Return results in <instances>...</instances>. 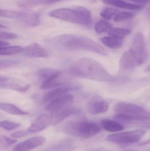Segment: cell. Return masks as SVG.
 Masks as SVG:
<instances>
[{"mask_svg":"<svg viewBox=\"0 0 150 151\" xmlns=\"http://www.w3.org/2000/svg\"><path fill=\"white\" fill-rule=\"evenodd\" d=\"M52 42L60 49L65 50H84L103 56H107L106 50L90 38L82 35L64 34L57 36Z\"/></svg>","mask_w":150,"mask_h":151,"instance_id":"7a4b0ae2","label":"cell"},{"mask_svg":"<svg viewBox=\"0 0 150 151\" xmlns=\"http://www.w3.org/2000/svg\"><path fill=\"white\" fill-rule=\"evenodd\" d=\"M148 58L149 53L145 37L142 33L137 32L130 48L121 58L120 68L122 70H129L146 63Z\"/></svg>","mask_w":150,"mask_h":151,"instance_id":"3957f363","label":"cell"},{"mask_svg":"<svg viewBox=\"0 0 150 151\" xmlns=\"http://www.w3.org/2000/svg\"><path fill=\"white\" fill-rule=\"evenodd\" d=\"M51 124L50 116L46 114H42L38 116L28 128L30 133H37L45 129Z\"/></svg>","mask_w":150,"mask_h":151,"instance_id":"4fadbf2b","label":"cell"},{"mask_svg":"<svg viewBox=\"0 0 150 151\" xmlns=\"http://www.w3.org/2000/svg\"><path fill=\"white\" fill-rule=\"evenodd\" d=\"M145 133L144 129L130 130L110 135L107 137V140L114 143H134L140 141Z\"/></svg>","mask_w":150,"mask_h":151,"instance_id":"52a82bcc","label":"cell"},{"mask_svg":"<svg viewBox=\"0 0 150 151\" xmlns=\"http://www.w3.org/2000/svg\"><path fill=\"white\" fill-rule=\"evenodd\" d=\"M114 118L127 122L144 121L150 119V113L143 107L131 103L120 102L115 105Z\"/></svg>","mask_w":150,"mask_h":151,"instance_id":"5b68a950","label":"cell"},{"mask_svg":"<svg viewBox=\"0 0 150 151\" xmlns=\"http://www.w3.org/2000/svg\"><path fill=\"white\" fill-rule=\"evenodd\" d=\"M145 70H146V72H149V66H147V67H146V69H145Z\"/></svg>","mask_w":150,"mask_h":151,"instance_id":"f35d334b","label":"cell"},{"mask_svg":"<svg viewBox=\"0 0 150 151\" xmlns=\"http://www.w3.org/2000/svg\"><path fill=\"white\" fill-rule=\"evenodd\" d=\"M45 142V138L43 137H34L18 144L12 151H29L42 145Z\"/></svg>","mask_w":150,"mask_h":151,"instance_id":"30bf717a","label":"cell"},{"mask_svg":"<svg viewBox=\"0 0 150 151\" xmlns=\"http://www.w3.org/2000/svg\"><path fill=\"white\" fill-rule=\"evenodd\" d=\"M57 79H50L43 82L40 86L41 89H50L63 85V83L58 81Z\"/></svg>","mask_w":150,"mask_h":151,"instance_id":"484cf974","label":"cell"},{"mask_svg":"<svg viewBox=\"0 0 150 151\" xmlns=\"http://www.w3.org/2000/svg\"><path fill=\"white\" fill-rule=\"evenodd\" d=\"M64 1V0H45L44 3L45 4H53L61 1Z\"/></svg>","mask_w":150,"mask_h":151,"instance_id":"e575fe53","label":"cell"},{"mask_svg":"<svg viewBox=\"0 0 150 151\" xmlns=\"http://www.w3.org/2000/svg\"><path fill=\"white\" fill-rule=\"evenodd\" d=\"M21 19L24 24L29 26L35 27L39 24V17L38 14L36 13L26 12L24 17Z\"/></svg>","mask_w":150,"mask_h":151,"instance_id":"ffe728a7","label":"cell"},{"mask_svg":"<svg viewBox=\"0 0 150 151\" xmlns=\"http://www.w3.org/2000/svg\"><path fill=\"white\" fill-rule=\"evenodd\" d=\"M74 88L71 86H62L55 88L47 92L42 98V102L44 104L48 103L55 99L63 95L74 89Z\"/></svg>","mask_w":150,"mask_h":151,"instance_id":"7c38bea8","label":"cell"},{"mask_svg":"<svg viewBox=\"0 0 150 151\" xmlns=\"http://www.w3.org/2000/svg\"><path fill=\"white\" fill-rule=\"evenodd\" d=\"M101 125L104 129L109 132H118L124 129L123 125L119 122L107 119L103 120L101 121Z\"/></svg>","mask_w":150,"mask_h":151,"instance_id":"e0dca14e","label":"cell"},{"mask_svg":"<svg viewBox=\"0 0 150 151\" xmlns=\"http://www.w3.org/2000/svg\"><path fill=\"white\" fill-rule=\"evenodd\" d=\"M70 74L84 79L103 82L114 81L115 78L109 73L99 62L84 58L72 63L69 68Z\"/></svg>","mask_w":150,"mask_h":151,"instance_id":"6da1fadb","label":"cell"},{"mask_svg":"<svg viewBox=\"0 0 150 151\" xmlns=\"http://www.w3.org/2000/svg\"><path fill=\"white\" fill-rule=\"evenodd\" d=\"M134 17V13L127 12H118L114 17V21L115 22H121L133 18Z\"/></svg>","mask_w":150,"mask_h":151,"instance_id":"4316f807","label":"cell"},{"mask_svg":"<svg viewBox=\"0 0 150 151\" xmlns=\"http://www.w3.org/2000/svg\"><path fill=\"white\" fill-rule=\"evenodd\" d=\"M74 100V97L70 94H65L52 100L46 106L45 110L50 114L53 113L71 104Z\"/></svg>","mask_w":150,"mask_h":151,"instance_id":"ba28073f","label":"cell"},{"mask_svg":"<svg viewBox=\"0 0 150 151\" xmlns=\"http://www.w3.org/2000/svg\"><path fill=\"white\" fill-rule=\"evenodd\" d=\"M109 108L108 102L104 100L94 99L88 104L87 110L91 114H98L107 111Z\"/></svg>","mask_w":150,"mask_h":151,"instance_id":"5bb4252c","label":"cell"},{"mask_svg":"<svg viewBox=\"0 0 150 151\" xmlns=\"http://www.w3.org/2000/svg\"><path fill=\"white\" fill-rule=\"evenodd\" d=\"M102 42L106 47L111 49H119L122 47V42L119 39L114 38L112 36H106L101 40Z\"/></svg>","mask_w":150,"mask_h":151,"instance_id":"44dd1931","label":"cell"},{"mask_svg":"<svg viewBox=\"0 0 150 151\" xmlns=\"http://www.w3.org/2000/svg\"><path fill=\"white\" fill-rule=\"evenodd\" d=\"M20 53L29 57L47 58L49 56L47 50L38 43H33L23 48Z\"/></svg>","mask_w":150,"mask_h":151,"instance_id":"8fae6325","label":"cell"},{"mask_svg":"<svg viewBox=\"0 0 150 151\" xmlns=\"http://www.w3.org/2000/svg\"></svg>","mask_w":150,"mask_h":151,"instance_id":"60d3db41","label":"cell"},{"mask_svg":"<svg viewBox=\"0 0 150 151\" xmlns=\"http://www.w3.org/2000/svg\"><path fill=\"white\" fill-rule=\"evenodd\" d=\"M23 48L18 46L0 47V55H10L20 53Z\"/></svg>","mask_w":150,"mask_h":151,"instance_id":"d4e9b609","label":"cell"},{"mask_svg":"<svg viewBox=\"0 0 150 151\" xmlns=\"http://www.w3.org/2000/svg\"><path fill=\"white\" fill-rule=\"evenodd\" d=\"M30 134L28 130H22L19 131H16L12 134L11 136L13 138H20V137H23L26 136Z\"/></svg>","mask_w":150,"mask_h":151,"instance_id":"1f68e13d","label":"cell"},{"mask_svg":"<svg viewBox=\"0 0 150 151\" xmlns=\"http://www.w3.org/2000/svg\"><path fill=\"white\" fill-rule=\"evenodd\" d=\"M60 71L56 69L44 68L39 70L37 75L42 82L50 79H57L60 75Z\"/></svg>","mask_w":150,"mask_h":151,"instance_id":"2e32d148","label":"cell"},{"mask_svg":"<svg viewBox=\"0 0 150 151\" xmlns=\"http://www.w3.org/2000/svg\"><path fill=\"white\" fill-rule=\"evenodd\" d=\"M20 123H16L9 121L4 120L0 122V127L9 131L18 128L20 127Z\"/></svg>","mask_w":150,"mask_h":151,"instance_id":"f1b7e54d","label":"cell"},{"mask_svg":"<svg viewBox=\"0 0 150 151\" xmlns=\"http://www.w3.org/2000/svg\"><path fill=\"white\" fill-rule=\"evenodd\" d=\"M26 12L12 10L4 9H0V17L8 18H23L26 14Z\"/></svg>","mask_w":150,"mask_h":151,"instance_id":"7402d4cb","label":"cell"},{"mask_svg":"<svg viewBox=\"0 0 150 151\" xmlns=\"http://www.w3.org/2000/svg\"><path fill=\"white\" fill-rule=\"evenodd\" d=\"M100 126L89 121H71L65 125L64 131L67 134L79 138H91L101 131Z\"/></svg>","mask_w":150,"mask_h":151,"instance_id":"8992f818","label":"cell"},{"mask_svg":"<svg viewBox=\"0 0 150 151\" xmlns=\"http://www.w3.org/2000/svg\"><path fill=\"white\" fill-rule=\"evenodd\" d=\"M3 137L4 139L5 142H7V143L8 144H13L15 143L16 142H17V140L11 139V138H9V137L5 136H3Z\"/></svg>","mask_w":150,"mask_h":151,"instance_id":"d6a6232c","label":"cell"},{"mask_svg":"<svg viewBox=\"0 0 150 151\" xmlns=\"http://www.w3.org/2000/svg\"><path fill=\"white\" fill-rule=\"evenodd\" d=\"M118 13V10L112 8H105L100 12V15L106 19H111Z\"/></svg>","mask_w":150,"mask_h":151,"instance_id":"83f0119b","label":"cell"},{"mask_svg":"<svg viewBox=\"0 0 150 151\" xmlns=\"http://www.w3.org/2000/svg\"><path fill=\"white\" fill-rule=\"evenodd\" d=\"M31 87V86L30 84L21 86L18 84H14V83H6L5 82L0 83V88L11 89L20 92H26L27 91L30 89Z\"/></svg>","mask_w":150,"mask_h":151,"instance_id":"603a6c76","label":"cell"},{"mask_svg":"<svg viewBox=\"0 0 150 151\" xmlns=\"http://www.w3.org/2000/svg\"><path fill=\"white\" fill-rule=\"evenodd\" d=\"M9 43L7 42L0 41V47H6V46H9Z\"/></svg>","mask_w":150,"mask_h":151,"instance_id":"8d00e7d4","label":"cell"},{"mask_svg":"<svg viewBox=\"0 0 150 151\" xmlns=\"http://www.w3.org/2000/svg\"><path fill=\"white\" fill-rule=\"evenodd\" d=\"M17 37V35L13 33L0 31V39L14 40L16 39Z\"/></svg>","mask_w":150,"mask_h":151,"instance_id":"4dcf8cb0","label":"cell"},{"mask_svg":"<svg viewBox=\"0 0 150 151\" xmlns=\"http://www.w3.org/2000/svg\"><path fill=\"white\" fill-rule=\"evenodd\" d=\"M80 111L77 107L74 106H65L59 111L51 114L50 116L51 124L55 125L61 122L66 118L73 114L79 113Z\"/></svg>","mask_w":150,"mask_h":151,"instance_id":"9c48e42d","label":"cell"},{"mask_svg":"<svg viewBox=\"0 0 150 151\" xmlns=\"http://www.w3.org/2000/svg\"><path fill=\"white\" fill-rule=\"evenodd\" d=\"M134 2L138 3H147L149 2L150 0H129Z\"/></svg>","mask_w":150,"mask_h":151,"instance_id":"836d02e7","label":"cell"},{"mask_svg":"<svg viewBox=\"0 0 150 151\" xmlns=\"http://www.w3.org/2000/svg\"><path fill=\"white\" fill-rule=\"evenodd\" d=\"M50 17L67 22L89 26L92 22L91 12L84 7L55 9L48 13Z\"/></svg>","mask_w":150,"mask_h":151,"instance_id":"277c9868","label":"cell"},{"mask_svg":"<svg viewBox=\"0 0 150 151\" xmlns=\"http://www.w3.org/2000/svg\"><path fill=\"white\" fill-rule=\"evenodd\" d=\"M8 80V77H6V76H0V83L4 82Z\"/></svg>","mask_w":150,"mask_h":151,"instance_id":"d590c367","label":"cell"},{"mask_svg":"<svg viewBox=\"0 0 150 151\" xmlns=\"http://www.w3.org/2000/svg\"><path fill=\"white\" fill-rule=\"evenodd\" d=\"M17 63L18 62L14 60H1L0 61V70L9 68Z\"/></svg>","mask_w":150,"mask_h":151,"instance_id":"f546056e","label":"cell"},{"mask_svg":"<svg viewBox=\"0 0 150 151\" xmlns=\"http://www.w3.org/2000/svg\"><path fill=\"white\" fill-rule=\"evenodd\" d=\"M124 151H136L135 150H125Z\"/></svg>","mask_w":150,"mask_h":151,"instance_id":"ab89813d","label":"cell"},{"mask_svg":"<svg viewBox=\"0 0 150 151\" xmlns=\"http://www.w3.org/2000/svg\"><path fill=\"white\" fill-rule=\"evenodd\" d=\"M131 33V31L126 28L112 27L108 32V35L110 36L119 40H122L128 36Z\"/></svg>","mask_w":150,"mask_h":151,"instance_id":"d6986e66","label":"cell"},{"mask_svg":"<svg viewBox=\"0 0 150 151\" xmlns=\"http://www.w3.org/2000/svg\"><path fill=\"white\" fill-rule=\"evenodd\" d=\"M6 27L2 24H0V29H4V28H6Z\"/></svg>","mask_w":150,"mask_h":151,"instance_id":"74e56055","label":"cell"},{"mask_svg":"<svg viewBox=\"0 0 150 151\" xmlns=\"http://www.w3.org/2000/svg\"><path fill=\"white\" fill-rule=\"evenodd\" d=\"M113 26L112 24L104 19H101L97 22L95 26V30L97 33L101 34L109 32Z\"/></svg>","mask_w":150,"mask_h":151,"instance_id":"cb8c5ba5","label":"cell"},{"mask_svg":"<svg viewBox=\"0 0 150 151\" xmlns=\"http://www.w3.org/2000/svg\"><path fill=\"white\" fill-rule=\"evenodd\" d=\"M102 1L107 4L125 9L138 10L144 8V6L141 4L128 2L124 0H102Z\"/></svg>","mask_w":150,"mask_h":151,"instance_id":"9a60e30c","label":"cell"},{"mask_svg":"<svg viewBox=\"0 0 150 151\" xmlns=\"http://www.w3.org/2000/svg\"><path fill=\"white\" fill-rule=\"evenodd\" d=\"M0 110L13 115H25L29 114L22 111L15 105L9 103H0Z\"/></svg>","mask_w":150,"mask_h":151,"instance_id":"ac0fdd59","label":"cell"}]
</instances>
